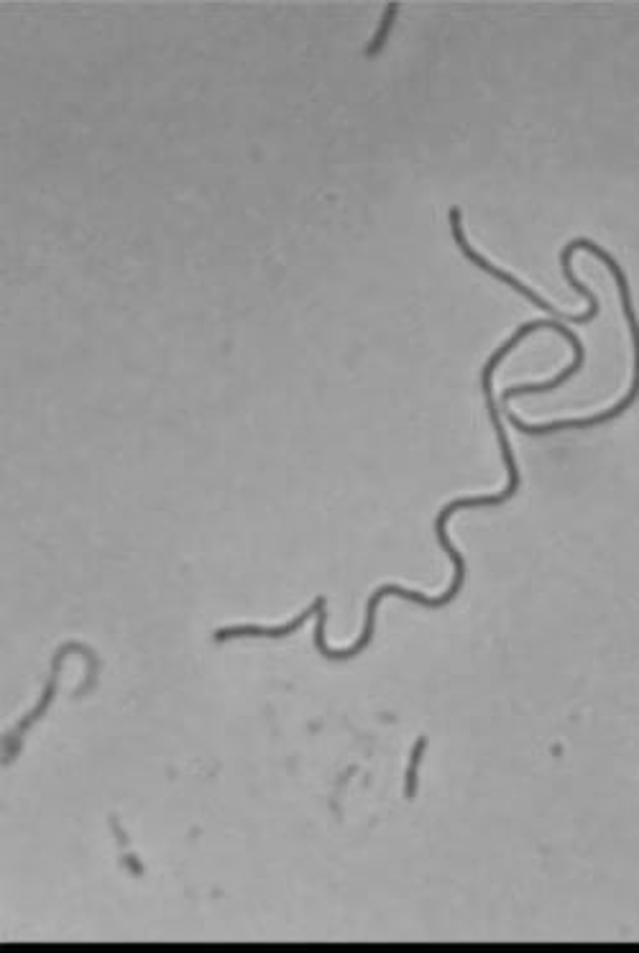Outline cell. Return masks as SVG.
Wrapping results in <instances>:
<instances>
[{
  "label": "cell",
  "mask_w": 639,
  "mask_h": 953,
  "mask_svg": "<svg viewBox=\"0 0 639 953\" xmlns=\"http://www.w3.org/2000/svg\"><path fill=\"white\" fill-rule=\"evenodd\" d=\"M397 11H399V6L397 3H386V8H384V15H381V21H378V29H376V36H373V41L366 46V57H376L378 51L384 49L386 46V41H389V34H392V26H394V21H397Z\"/></svg>",
  "instance_id": "277c9868"
},
{
  "label": "cell",
  "mask_w": 639,
  "mask_h": 953,
  "mask_svg": "<svg viewBox=\"0 0 639 953\" xmlns=\"http://www.w3.org/2000/svg\"><path fill=\"white\" fill-rule=\"evenodd\" d=\"M573 243H575V248H578V251L593 253L596 259H598L603 266L609 268V274L614 276V282H617L619 299H621V312H624L626 327H629V335H632L634 376H632V386H629V391L624 394V399H621L617 406H611V409H606V412H601V414H593V417L560 419V422H547V425H527V422H522V419L516 417V414H511V412L507 414L509 422H511V425H514L519 432L535 434V437H542V434H552V432H563V430H586V427L603 425V422H614V419H619L624 412H629V409L634 406V402L639 399V320H637V310H634V302H632V287H629V282H626L624 268L619 266V261L614 259V256H611L606 248H601L598 243H593L591 238H575Z\"/></svg>",
  "instance_id": "6da1fadb"
},
{
  "label": "cell",
  "mask_w": 639,
  "mask_h": 953,
  "mask_svg": "<svg viewBox=\"0 0 639 953\" xmlns=\"http://www.w3.org/2000/svg\"><path fill=\"white\" fill-rule=\"evenodd\" d=\"M425 749H427V739L420 736L414 741L412 757H409V765H407V780H404V795H407V797H414V793H417V769H420Z\"/></svg>",
  "instance_id": "5b68a950"
},
{
  "label": "cell",
  "mask_w": 639,
  "mask_h": 953,
  "mask_svg": "<svg viewBox=\"0 0 639 953\" xmlns=\"http://www.w3.org/2000/svg\"><path fill=\"white\" fill-rule=\"evenodd\" d=\"M448 223H451V233H453V240H455V246L460 248V253H463L465 259L471 261L473 266L476 268H481L483 274H488L491 279H496V282H502V284H507V287H511V289L516 292L519 296H524L527 302L530 304H535L537 310H542V312H547L552 320H568V322H575V325H589L591 320H596V315H598V307H589V310L583 312V315H568V312H560V310H555L547 299H542V296L537 294L535 289H530L527 284L522 282V279H516L514 274H509V271H504L502 266H496V263H491V261L486 259V256H481L476 248L465 240V233H463V225H460V207H451V212H448Z\"/></svg>",
  "instance_id": "7a4b0ae2"
},
{
  "label": "cell",
  "mask_w": 639,
  "mask_h": 953,
  "mask_svg": "<svg viewBox=\"0 0 639 953\" xmlns=\"http://www.w3.org/2000/svg\"><path fill=\"white\" fill-rule=\"evenodd\" d=\"M317 614V598L312 601V606L299 611L291 622L282 624V626H261V624H238V626H226L215 631V642H228V639H235V636H263V639H282V636L297 631L302 624L310 619V616Z\"/></svg>",
  "instance_id": "3957f363"
}]
</instances>
